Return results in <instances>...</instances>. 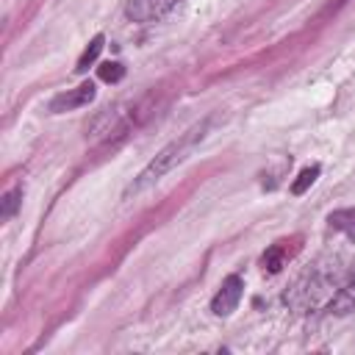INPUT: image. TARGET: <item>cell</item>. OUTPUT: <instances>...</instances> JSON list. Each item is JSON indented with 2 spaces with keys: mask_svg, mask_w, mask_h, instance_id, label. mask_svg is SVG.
I'll return each instance as SVG.
<instances>
[{
  "mask_svg": "<svg viewBox=\"0 0 355 355\" xmlns=\"http://www.w3.org/2000/svg\"><path fill=\"white\" fill-rule=\"evenodd\" d=\"M211 116L208 119H202V122H197V125H191L186 133H180L175 141H169L164 150H158L155 153V158L128 183V189H125V200H130V197H136V194H141V191H147L153 183H158L166 172H172L178 164H183L197 147H200V141L208 136V130H211Z\"/></svg>",
  "mask_w": 355,
  "mask_h": 355,
  "instance_id": "6da1fadb",
  "label": "cell"
},
{
  "mask_svg": "<svg viewBox=\"0 0 355 355\" xmlns=\"http://www.w3.org/2000/svg\"><path fill=\"white\" fill-rule=\"evenodd\" d=\"M19 202H22V189H19V186L8 189V191L3 194V200H0V219L8 222V219L14 216V211L19 208Z\"/></svg>",
  "mask_w": 355,
  "mask_h": 355,
  "instance_id": "9c48e42d",
  "label": "cell"
},
{
  "mask_svg": "<svg viewBox=\"0 0 355 355\" xmlns=\"http://www.w3.org/2000/svg\"><path fill=\"white\" fill-rule=\"evenodd\" d=\"M103 44H105V36H103V33H97V36H94V39L86 44V50L80 53V58H78V67H75V69H78V72H86V69H89V67L97 61V55H100Z\"/></svg>",
  "mask_w": 355,
  "mask_h": 355,
  "instance_id": "ba28073f",
  "label": "cell"
},
{
  "mask_svg": "<svg viewBox=\"0 0 355 355\" xmlns=\"http://www.w3.org/2000/svg\"><path fill=\"white\" fill-rule=\"evenodd\" d=\"M178 6V0H128L125 14L133 22H153L161 19L166 11H172Z\"/></svg>",
  "mask_w": 355,
  "mask_h": 355,
  "instance_id": "277c9868",
  "label": "cell"
},
{
  "mask_svg": "<svg viewBox=\"0 0 355 355\" xmlns=\"http://www.w3.org/2000/svg\"><path fill=\"white\" fill-rule=\"evenodd\" d=\"M94 94H97L94 83L86 80V83H80V86H75V89H67V92L55 94V97L47 103V111H53V114H64V111L83 108V105H89V103L94 100Z\"/></svg>",
  "mask_w": 355,
  "mask_h": 355,
  "instance_id": "3957f363",
  "label": "cell"
},
{
  "mask_svg": "<svg viewBox=\"0 0 355 355\" xmlns=\"http://www.w3.org/2000/svg\"><path fill=\"white\" fill-rule=\"evenodd\" d=\"M97 75H100V80H105V83H119V80L125 78V67H122L119 61H105V64L97 67Z\"/></svg>",
  "mask_w": 355,
  "mask_h": 355,
  "instance_id": "8fae6325",
  "label": "cell"
},
{
  "mask_svg": "<svg viewBox=\"0 0 355 355\" xmlns=\"http://www.w3.org/2000/svg\"><path fill=\"white\" fill-rule=\"evenodd\" d=\"M327 311L330 313H349V311H355V272L336 288V294L330 297V302H327Z\"/></svg>",
  "mask_w": 355,
  "mask_h": 355,
  "instance_id": "5b68a950",
  "label": "cell"
},
{
  "mask_svg": "<svg viewBox=\"0 0 355 355\" xmlns=\"http://www.w3.org/2000/svg\"><path fill=\"white\" fill-rule=\"evenodd\" d=\"M286 244H288V241H275V244L263 252V269H266V272L275 275V272H280V269L286 266V261L291 258V250H288Z\"/></svg>",
  "mask_w": 355,
  "mask_h": 355,
  "instance_id": "8992f818",
  "label": "cell"
},
{
  "mask_svg": "<svg viewBox=\"0 0 355 355\" xmlns=\"http://www.w3.org/2000/svg\"><path fill=\"white\" fill-rule=\"evenodd\" d=\"M244 294V280L239 275H227L219 286V291L214 294L211 300V311L214 316H230L236 308H239V300Z\"/></svg>",
  "mask_w": 355,
  "mask_h": 355,
  "instance_id": "7a4b0ae2",
  "label": "cell"
},
{
  "mask_svg": "<svg viewBox=\"0 0 355 355\" xmlns=\"http://www.w3.org/2000/svg\"><path fill=\"white\" fill-rule=\"evenodd\" d=\"M316 178H319V166H316V164H313V166H305V169L297 175V180L291 183V194H297V197L305 194V191L313 186Z\"/></svg>",
  "mask_w": 355,
  "mask_h": 355,
  "instance_id": "30bf717a",
  "label": "cell"
},
{
  "mask_svg": "<svg viewBox=\"0 0 355 355\" xmlns=\"http://www.w3.org/2000/svg\"><path fill=\"white\" fill-rule=\"evenodd\" d=\"M327 222H330V227L341 230V233L355 244V208H338V211L330 214Z\"/></svg>",
  "mask_w": 355,
  "mask_h": 355,
  "instance_id": "52a82bcc",
  "label": "cell"
}]
</instances>
